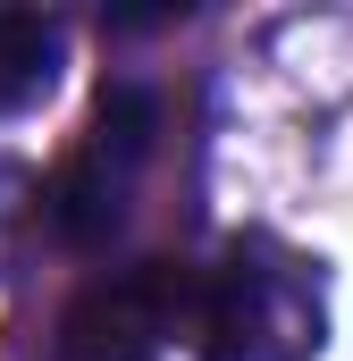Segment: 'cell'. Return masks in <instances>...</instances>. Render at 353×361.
<instances>
[{
    "mask_svg": "<svg viewBox=\"0 0 353 361\" xmlns=\"http://www.w3.org/2000/svg\"><path fill=\"white\" fill-rule=\"evenodd\" d=\"M193 361H320L328 345V277L277 235H236L210 269H193Z\"/></svg>",
    "mask_w": 353,
    "mask_h": 361,
    "instance_id": "obj_1",
    "label": "cell"
},
{
    "mask_svg": "<svg viewBox=\"0 0 353 361\" xmlns=\"http://www.w3.org/2000/svg\"><path fill=\"white\" fill-rule=\"evenodd\" d=\"M152 135H160V101L143 85H101L92 118L76 126V143L59 152V169L42 185V219L68 252H92L126 227V202L152 169Z\"/></svg>",
    "mask_w": 353,
    "mask_h": 361,
    "instance_id": "obj_2",
    "label": "cell"
},
{
    "mask_svg": "<svg viewBox=\"0 0 353 361\" xmlns=\"http://www.w3.org/2000/svg\"><path fill=\"white\" fill-rule=\"evenodd\" d=\"M185 328H193V269L152 252V261L101 269L59 311L51 361H169Z\"/></svg>",
    "mask_w": 353,
    "mask_h": 361,
    "instance_id": "obj_3",
    "label": "cell"
},
{
    "mask_svg": "<svg viewBox=\"0 0 353 361\" xmlns=\"http://www.w3.org/2000/svg\"><path fill=\"white\" fill-rule=\"evenodd\" d=\"M59 17H34V8H0V118H25L42 92L59 85Z\"/></svg>",
    "mask_w": 353,
    "mask_h": 361,
    "instance_id": "obj_4",
    "label": "cell"
},
{
    "mask_svg": "<svg viewBox=\"0 0 353 361\" xmlns=\"http://www.w3.org/2000/svg\"><path fill=\"white\" fill-rule=\"evenodd\" d=\"M25 169H0V193H17ZM8 227H17V202H0V252H8Z\"/></svg>",
    "mask_w": 353,
    "mask_h": 361,
    "instance_id": "obj_5",
    "label": "cell"
}]
</instances>
